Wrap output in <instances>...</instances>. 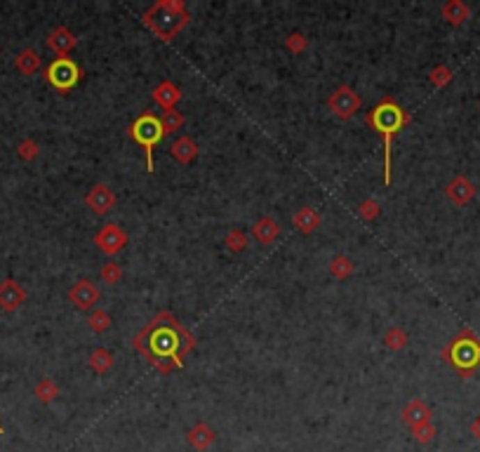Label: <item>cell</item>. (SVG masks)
Wrapping results in <instances>:
<instances>
[{
  "label": "cell",
  "instance_id": "cell-1",
  "mask_svg": "<svg viewBox=\"0 0 480 452\" xmlns=\"http://www.w3.org/2000/svg\"><path fill=\"white\" fill-rule=\"evenodd\" d=\"M365 123L384 137V182L391 184V144L400 127L410 123V116L396 104V99L386 97L365 116Z\"/></svg>",
  "mask_w": 480,
  "mask_h": 452
},
{
  "label": "cell",
  "instance_id": "cell-2",
  "mask_svg": "<svg viewBox=\"0 0 480 452\" xmlns=\"http://www.w3.org/2000/svg\"><path fill=\"white\" fill-rule=\"evenodd\" d=\"M141 20L160 40H172L179 31L189 26L191 15L184 0H158L144 12Z\"/></svg>",
  "mask_w": 480,
  "mask_h": 452
},
{
  "label": "cell",
  "instance_id": "cell-3",
  "mask_svg": "<svg viewBox=\"0 0 480 452\" xmlns=\"http://www.w3.org/2000/svg\"><path fill=\"white\" fill-rule=\"evenodd\" d=\"M442 358L450 363L461 377H471L480 368V337L473 330H461L450 344L442 349Z\"/></svg>",
  "mask_w": 480,
  "mask_h": 452
},
{
  "label": "cell",
  "instance_id": "cell-4",
  "mask_svg": "<svg viewBox=\"0 0 480 452\" xmlns=\"http://www.w3.org/2000/svg\"><path fill=\"white\" fill-rule=\"evenodd\" d=\"M130 137L137 141V144L144 146L146 151V170L153 172L156 170V163H153V148L160 139H163V127H160L158 116H153L151 111L141 114L137 120L130 125Z\"/></svg>",
  "mask_w": 480,
  "mask_h": 452
},
{
  "label": "cell",
  "instance_id": "cell-5",
  "mask_svg": "<svg viewBox=\"0 0 480 452\" xmlns=\"http://www.w3.org/2000/svg\"><path fill=\"white\" fill-rule=\"evenodd\" d=\"M360 107H362V97L351 88V85H339V88L328 97L330 114L339 120L353 118V114H358Z\"/></svg>",
  "mask_w": 480,
  "mask_h": 452
},
{
  "label": "cell",
  "instance_id": "cell-6",
  "mask_svg": "<svg viewBox=\"0 0 480 452\" xmlns=\"http://www.w3.org/2000/svg\"><path fill=\"white\" fill-rule=\"evenodd\" d=\"M80 76H83V71L73 59H54L45 71V80L59 92L71 90L80 80Z\"/></svg>",
  "mask_w": 480,
  "mask_h": 452
},
{
  "label": "cell",
  "instance_id": "cell-7",
  "mask_svg": "<svg viewBox=\"0 0 480 452\" xmlns=\"http://www.w3.org/2000/svg\"><path fill=\"white\" fill-rule=\"evenodd\" d=\"M127 240L130 238H127L125 228H122L120 224H104L99 231L95 233V245L109 257L118 255L122 247L127 245Z\"/></svg>",
  "mask_w": 480,
  "mask_h": 452
},
{
  "label": "cell",
  "instance_id": "cell-8",
  "mask_svg": "<svg viewBox=\"0 0 480 452\" xmlns=\"http://www.w3.org/2000/svg\"><path fill=\"white\" fill-rule=\"evenodd\" d=\"M175 330H182V325L177 323ZM175 330H170V327H160L151 334L149 339V346L153 351V356L156 358H177L179 361V356H177V351H179V339H177Z\"/></svg>",
  "mask_w": 480,
  "mask_h": 452
},
{
  "label": "cell",
  "instance_id": "cell-9",
  "mask_svg": "<svg viewBox=\"0 0 480 452\" xmlns=\"http://www.w3.org/2000/svg\"><path fill=\"white\" fill-rule=\"evenodd\" d=\"M66 297H69V302L78 309V311H90V309L102 299V293L95 283L88 281V278H80L76 286L69 290Z\"/></svg>",
  "mask_w": 480,
  "mask_h": 452
},
{
  "label": "cell",
  "instance_id": "cell-10",
  "mask_svg": "<svg viewBox=\"0 0 480 452\" xmlns=\"http://www.w3.org/2000/svg\"><path fill=\"white\" fill-rule=\"evenodd\" d=\"M115 203H118V196H115V191L109 184H95L88 191V196H85V205L99 217L111 212L115 208Z\"/></svg>",
  "mask_w": 480,
  "mask_h": 452
},
{
  "label": "cell",
  "instance_id": "cell-11",
  "mask_svg": "<svg viewBox=\"0 0 480 452\" xmlns=\"http://www.w3.org/2000/svg\"><path fill=\"white\" fill-rule=\"evenodd\" d=\"M478 194V189H476V184L471 182L469 177H464V175H457V177H452L450 182H447V187H445V196H447V201L454 203V205H469V203L476 198Z\"/></svg>",
  "mask_w": 480,
  "mask_h": 452
},
{
  "label": "cell",
  "instance_id": "cell-12",
  "mask_svg": "<svg viewBox=\"0 0 480 452\" xmlns=\"http://www.w3.org/2000/svg\"><path fill=\"white\" fill-rule=\"evenodd\" d=\"M76 45H78L76 33L66 26H57L47 33V47L57 54V59H69V54L76 49Z\"/></svg>",
  "mask_w": 480,
  "mask_h": 452
},
{
  "label": "cell",
  "instance_id": "cell-13",
  "mask_svg": "<svg viewBox=\"0 0 480 452\" xmlns=\"http://www.w3.org/2000/svg\"><path fill=\"white\" fill-rule=\"evenodd\" d=\"M24 302H26V290H24L15 278L0 281V309H3L5 313L17 311Z\"/></svg>",
  "mask_w": 480,
  "mask_h": 452
},
{
  "label": "cell",
  "instance_id": "cell-14",
  "mask_svg": "<svg viewBox=\"0 0 480 452\" xmlns=\"http://www.w3.org/2000/svg\"><path fill=\"white\" fill-rule=\"evenodd\" d=\"M186 441H189V445H191L193 450L205 452V450L212 448L214 441H217V431H214L210 424L198 422V424H193V426H191V429L186 431Z\"/></svg>",
  "mask_w": 480,
  "mask_h": 452
},
{
  "label": "cell",
  "instance_id": "cell-15",
  "mask_svg": "<svg viewBox=\"0 0 480 452\" xmlns=\"http://www.w3.org/2000/svg\"><path fill=\"white\" fill-rule=\"evenodd\" d=\"M252 238L259 245H271L280 238V224L273 219V217H259V219L252 224Z\"/></svg>",
  "mask_w": 480,
  "mask_h": 452
},
{
  "label": "cell",
  "instance_id": "cell-16",
  "mask_svg": "<svg viewBox=\"0 0 480 452\" xmlns=\"http://www.w3.org/2000/svg\"><path fill=\"white\" fill-rule=\"evenodd\" d=\"M151 97H153V102H156L163 111H172V109L177 107V104H179L182 90L177 88V85L172 83V80H163V83L153 88Z\"/></svg>",
  "mask_w": 480,
  "mask_h": 452
},
{
  "label": "cell",
  "instance_id": "cell-17",
  "mask_svg": "<svg viewBox=\"0 0 480 452\" xmlns=\"http://www.w3.org/2000/svg\"><path fill=\"white\" fill-rule=\"evenodd\" d=\"M198 151H200L198 144H195L193 137H189V134H182V137H177L175 141H172V146H170L172 158H175L179 165L193 163L195 156H198Z\"/></svg>",
  "mask_w": 480,
  "mask_h": 452
},
{
  "label": "cell",
  "instance_id": "cell-18",
  "mask_svg": "<svg viewBox=\"0 0 480 452\" xmlns=\"http://www.w3.org/2000/svg\"><path fill=\"white\" fill-rule=\"evenodd\" d=\"M400 417H403V422L410 426H417V424H424V422H431V407L424 403L422 398H412L410 403H405L403 412H400Z\"/></svg>",
  "mask_w": 480,
  "mask_h": 452
},
{
  "label": "cell",
  "instance_id": "cell-19",
  "mask_svg": "<svg viewBox=\"0 0 480 452\" xmlns=\"http://www.w3.org/2000/svg\"><path fill=\"white\" fill-rule=\"evenodd\" d=\"M440 17L452 26H461L466 20L471 17V8L464 3V0H447L440 8Z\"/></svg>",
  "mask_w": 480,
  "mask_h": 452
},
{
  "label": "cell",
  "instance_id": "cell-20",
  "mask_svg": "<svg viewBox=\"0 0 480 452\" xmlns=\"http://www.w3.org/2000/svg\"><path fill=\"white\" fill-rule=\"evenodd\" d=\"M320 221H323V219H320V215L313 208H309V205L297 210V212L292 215L294 228H297L299 233H304V236H309V233L316 231V228L320 226Z\"/></svg>",
  "mask_w": 480,
  "mask_h": 452
},
{
  "label": "cell",
  "instance_id": "cell-21",
  "mask_svg": "<svg viewBox=\"0 0 480 452\" xmlns=\"http://www.w3.org/2000/svg\"><path fill=\"white\" fill-rule=\"evenodd\" d=\"M40 66H42V59H40V54L35 52V49H22L19 54L15 57V69L22 73V76H33V73H38L40 71Z\"/></svg>",
  "mask_w": 480,
  "mask_h": 452
},
{
  "label": "cell",
  "instance_id": "cell-22",
  "mask_svg": "<svg viewBox=\"0 0 480 452\" xmlns=\"http://www.w3.org/2000/svg\"><path fill=\"white\" fill-rule=\"evenodd\" d=\"M90 368L95 370L97 375H106L111 368H113V354H111L109 349H102V346H97V349L90 351V358H88Z\"/></svg>",
  "mask_w": 480,
  "mask_h": 452
},
{
  "label": "cell",
  "instance_id": "cell-23",
  "mask_svg": "<svg viewBox=\"0 0 480 452\" xmlns=\"http://www.w3.org/2000/svg\"><path fill=\"white\" fill-rule=\"evenodd\" d=\"M160 120V127H163V134H175L179 132V130L184 127V123H186V118H184L182 111L172 109V111H163V114L158 116Z\"/></svg>",
  "mask_w": 480,
  "mask_h": 452
},
{
  "label": "cell",
  "instance_id": "cell-24",
  "mask_svg": "<svg viewBox=\"0 0 480 452\" xmlns=\"http://www.w3.org/2000/svg\"><path fill=\"white\" fill-rule=\"evenodd\" d=\"M353 271H355V264H353V259L346 257V255H337V257H332V262H330V274L337 278V281H346V278L353 276Z\"/></svg>",
  "mask_w": 480,
  "mask_h": 452
},
{
  "label": "cell",
  "instance_id": "cell-25",
  "mask_svg": "<svg viewBox=\"0 0 480 452\" xmlns=\"http://www.w3.org/2000/svg\"><path fill=\"white\" fill-rule=\"evenodd\" d=\"M33 396L35 398L40 400V403H52L54 398L59 396V387H57V382H52L50 377H42V380L35 382V387H33Z\"/></svg>",
  "mask_w": 480,
  "mask_h": 452
},
{
  "label": "cell",
  "instance_id": "cell-26",
  "mask_svg": "<svg viewBox=\"0 0 480 452\" xmlns=\"http://www.w3.org/2000/svg\"><path fill=\"white\" fill-rule=\"evenodd\" d=\"M224 245H226V250H229V252H236V255H238V252L248 250L250 236L240 226H236V228H231V231L224 236Z\"/></svg>",
  "mask_w": 480,
  "mask_h": 452
},
{
  "label": "cell",
  "instance_id": "cell-27",
  "mask_svg": "<svg viewBox=\"0 0 480 452\" xmlns=\"http://www.w3.org/2000/svg\"><path fill=\"white\" fill-rule=\"evenodd\" d=\"M384 344H386V349H391V351H403L405 346L410 344V337L403 327H389L384 334Z\"/></svg>",
  "mask_w": 480,
  "mask_h": 452
},
{
  "label": "cell",
  "instance_id": "cell-28",
  "mask_svg": "<svg viewBox=\"0 0 480 452\" xmlns=\"http://www.w3.org/2000/svg\"><path fill=\"white\" fill-rule=\"evenodd\" d=\"M452 69L450 66H445V64H438V66H433V69L429 71V80H431V85H433V88H438V90H442V88H447V85L452 83Z\"/></svg>",
  "mask_w": 480,
  "mask_h": 452
},
{
  "label": "cell",
  "instance_id": "cell-29",
  "mask_svg": "<svg viewBox=\"0 0 480 452\" xmlns=\"http://www.w3.org/2000/svg\"><path fill=\"white\" fill-rule=\"evenodd\" d=\"M88 327H90L92 332H97V334L106 332L109 327H111V315H109V311H104V309H95V311H90V315H88Z\"/></svg>",
  "mask_w": 480,
  "mask_h": 452
},
{
  "label": "cell",
  "instance_id": "cell-30",
  "mask_svg": "<svg viewBox=\"0 0 480 452\" xmlns=\"http://www.w3.org/2000/svg\"><path fill=\"white\" fill-rule=\"evenodd\" d=\"M99 278H102V283H109V286H118L120 278H122V269H120V264L111 259V262H106V264L102 266Z\"/></svg>",
  "mask_w": 480,
  "mask_h": 452
},
{
  "label": "cell",
  "instance_id": "cell-31",
  "mask_svg": "<svg viewBox=\"0 0 480 452\" xmlns=\"http://www.w3.org/2000/svg\"><path fill=\"white\" fill-rule=\"evenodd\" d=\"M435 433H438V429H435L433 422H424V424L412 426V436H415V441L422 443V445H429L435 438Z\"/></svg>",
  "mask_w": 480,
  "mask_h": 452
},
{
  "label": "cell",
  "instance_id": "cell-32",
  "mask_svg": "<svg viewBox=\"0 0 480 452\" xmlns=\"http://www.w3.org/2000/svg\"><path fill=\"white\" fill-rule=\"evenodd\" d=\"M38 153H40V146H38V141H33V139H22L19 144H17V156L22 160H26V163L38 158Z\"/></svg>",
  "mask_w": 480,
  "mask_h": 452
},
{
  "label": "cell",
  "instance_id": "cell-33",
  "mask_svg": "<svg viewBox=\"0 0 480 452\" xmlns=\"http://www.w3.org/2000/svg\"><path fill=\"white\" fill-rule=\"evenodd\" d=\"M358 215H360V219L374 221V219H377V217L381 215L379 201H374V198H365V201H362L360 205H358Z\"/></svg>",
  "mask_w": 480,
  "mask_h": 452
},
{
  "label": "cell",
  "instance_id": "cell-34",
  "mask_svg": "<svg viewBox=\"0 0 480 452\" xmlns=\"http://www.w3.org/2000/svg\"><path fill=\"white\" fill-rule=\"evenodd\" d=\"M306 47H309V38H306L304 33H299V31H294V33L287 36V40H285V49L290 54H301V52H306Z\"/></svg>",
  "mask_w": 480,
  "mask_h": 452
},
{
  "label": "cell",
  "instance_id": "cell-35",
  "mask_svg": "<svg viewBox=\"0 0 480 452\" xmlns=\"http://www.w3.org/2000/svg\"><path fill=\"white\" fill-rule=\"evenodd\" d=\"M469 429H471V436H473V438H476V441L480 443V414H478V417H476V419H473V422H471V426H469Z\"/></svg>",
  "mask_w": 480,
  "mask_h": 452
},
{
  "label": "cell",
  "instance_id": "cell-36",
  "mask_svg": "<svg viewBox=\"0 0 480 452\" xmlns=\"http://www.w3.org/2000/svg\"><path fill=\"white\" fill-rule=\"evenodd\" d=\"M0 433H3V426H0Z\"/></svg>",
  "mask_w": 480,
  "mask_h": 452
},
{
  "label": "cell",
  "instance_id": "cell-37",
  "mask_svg": "<svg viewBox=\"0 0 480 452\" xmlns=\"http://www.w3.org/2000/svg\"><path fill=\"white\" fill-rule=\"evenodd\" d=\"M478 107H480V102H478Z\"/></svg>",
  "mask_w": 480,
  "mask_h": 452
}]
</instances>
